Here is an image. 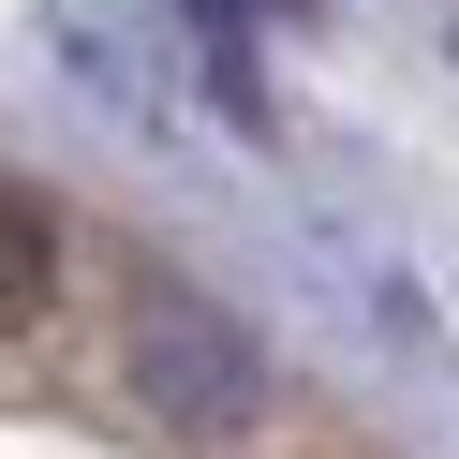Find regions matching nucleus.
Instances as JSON below:
<instances>
[{
    "instance_id": "1",
    "label": "nucleus",
    "mask_w": 459,
    "mask_h": 459,
    "mask_svg": "<svg viewBox=\"0 0 459 459\" xmlns=\"http://www.w3.org/2000/svg\"><path fill=\"white\" fill-rule=\"evenodd\" d=\"M134 385H149L163 429H238L267 370H252V326H238V311H208V297H149V311H134Z\"/></svg>"
},
{
    "instance_id": "2",
    "label": "nucleus",
    "mask_w": 459,
    "mask_h": 459,
    "mask_svg": "<svg viewBox=\"0 0 459 459\" xmlns=\"http://www.w3.org/2000/svg\"><path fill=\"white\" fill-rule=\"evenodd\" d=\"M45 297H60V208L30 178H0V341L45 326Z\"/></svg>"
}]
</instances>
